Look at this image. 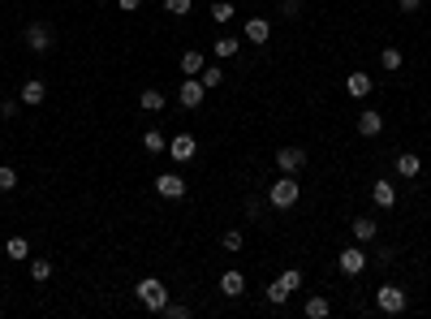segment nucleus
<instances>
[{
  "label": "nucleus",
  "mask_w": 431,
  "mask_h": 319,
  "mask_svg": "<svg viewBox=\"0 0 431 319\" xmlns=\"http://www.w3.org/2000/svg\"><path fill=\"white\" fill-rule=\"evenodd\" d=\"M371 91H375V82H371V73H363V69H353L345 78V95H349V100H367Z\"/></svg>",
  "instance_id": "9b49d317"
},
{
  "label": "nucleus",
  "mask_w": 431,
  "mask_h": 319,
  "mask_svg": "<svg viewBox=\"0 0 431 319\" xmlns=\"http://www.w3.org/2000/svg\"><path fill=\"white\" fill-rule=\"evenodd\" d=\"M379 65H384L388 73H397V69L405 65V57H401V47H379Z\"/></svg>",
  "instance_id": "b1692460"
},
{
  "label": "nucleus",
  "mask_w": 431,
  "mask_h": 319,
  "mask_svg": "<svg viewBox=\"0 0 431 319\" xmlns=\"http://www.w3.org/2000/svg\"><path fill=\"white\" fill-rule=\"evenodd\" d=\"M164 9H168L173 17H186V13H190L194 5H190V0H164Z\"/></svg>",
  "instance_id": "7c9ffc66"
},
{
  "label": "nucleus",
  "mask_w": 431,
  "mask_h": 319,
  "mask_svg": "<svg viewBox=\"0 0 431 319\" xmlns=\"http://www.w3.org/2000/svg\"><path fill=\"white\" fill-rule=\"evenodd\" d=\"M281 13H285V17L293 22V17L302 13V0H281Z\"/></svg>",
  "instance_id": "72a5a7b5"
},
{
  "label": "nucleus",
  "mask_w": 431,
  "mask_h": 319,
  "mask_svg": "<svg viewBox=\"0 0 431 319\" xmlns=\"http://www.w3.org/2000/svg\"><path fill=\"white\" fill-rule=\"evenodd\" d=\"M233 5H229V0H216V5H212V17H216V27H224V22H233Z\"/></svg>",
  "instance_id": "cd10ccee"
},
{
  "label": "nucleus",
  "mask_w": 431,
  "mask_h": 319,
  "mask_svg": "<svg viewBox=\"0 0 431 319\" xmlns=\"http://www.w3.org/2000/svg\"><path fill=\"white\" fill-rule=\"evenodd\" d=\"M164 104H168V100H164L160 87H147V91L138 95V108H143V112H164Z\"/></svg>",
  "instance_id": "6ab92c4d"
},
{
  "label": "nucleus",
  "mask_w": 431,
  "mask_h": 319,
  "mask_svg": "<svg viewBox=\"0 0 431 319\" xmlns=\"http://www.w3.org/2000/svg\"><path fill=\"white\" fill-rule=\"evenodd\" d=\"M238 52H242V43H238L233 35H220V39H216V61H233Z\"/></svg>",
  "instance_id": "412c9836"
},
{
  "label": "nucleus",
  "mask_w": 431,
  "mask_h": 319,
  "mask_svg": "<svg viewBox=\"0 0 431 319\" xmlns=\"http://www.w3.org/2000/svg\"><path fill=\"white\" fill-rule=\"evenodd\" d=\"M397 9H401V13H418L423 0H397Z\"/></svg>",
  "instance_id": "c9c22d12"
},
{
  "label": "nucleus",
  "mask_w": 431,
  "mask_h": 319,
  "mask_svg": "<svg viewBox=\"0 0 431 319\" xmlns=\"http://www.w3.org/2000/svg\"><path fill=\"white\" fill-rule=\"evenodd\" d=\"M349 229H353V242H375V233H379V225H375L371 216H353Z\"/></svg>",
  "instance_id": "a211bd4d"
},
{
  "label": "nucleus",
  "mask_w": 431,
  "mask_h": 319,
  "mask_svg": "<svg viewBox=\"0 0 431 319\" xmlns=\"http://www.w3.org/2000/svg\"><path fill=\"white\" fill-rule=\"evenodd\" d=\"M52 272H57L52 259H43V255H39V259H31V276H35L39 285H43V281H52Z\"/></svg>",
  "instance_id": "a878e982"
},
{
  "label": "nucleus",
  "mask_w": 431,
  "mask_h": 319,
  "mask_svg": "<svg viewBox=\"0 0 431 319\" xmlns=\"http://www.w3.org/2000/svg\"><path fill=\"white\" fill-rule=\"evenodd\" d=\"M95 5H104V0H95Z\"/></svg>",
  "instance_id": "4c0bfd02"
},
{
  "label": "nucleus",
  "mask_w": 431,
  "mask_h": 319,
  "mask_svg": "<svg viewBox=\"0 0 431 319\" xmlns=\"http://www.w3.org/2000/svg\"><path fill=\"white\" fill-rule=\"evenodd\" d=\"M242 35H246V43H255V47H263V43L272 39V22H268V17H246V27H242Z\"/></svg>",
  "instance_id": "1a4fd4ad"
},
{
  "label": "nucleus",
  "mask_w": 431,
  "mask_h": 319,
  "mask_svg": "<svg viewBox=\"0 0 431 319\" xmlns=\"http://www.w3.org/2000/svg\"><path fill=\"white\" fill-rule=\"evenodd\" d=\"M397 173H401L405 181L418 177V173H423V156H418V151H401V156H397Z\"/></svg>",
  "instance_id": "dca6fc26"
},
{
  "label": "nucleus",
  "mask_w": 431,
  "mask_h": 319,
  "mask_svg": "<svg viewBox=\"0 0 431 319\" xmlns=\"http://www.w3.org/2000/svg\"><path fill=\"white\" fill-rule=\"evenodd\" d=\"M13 190H17V173L9 164H0V194H13Z\"/></svg>",
  "instance_id": "c85d7f7f"
},
{
  "label": "nucleus",
  "mask_w": 431,
  "mask_h": 319,
  "mask_svg": "<svg viewBox=\"0 0 431 319\" xmlns=\"http://www.w3.org/2000/svg\"><path fill=\"white\" fill-rule=\"evenodd\" d=\"M220 293H224V298H242V293H246V276L238 272V267H229V272L220 276Z\"/></svg>",
  "instance_id": "4468645a"
},
{
  "label": "nucleus",
  "mask_w": 431,
  "mask_h": 319,
  "mask_svg": "<svg viewBox=\"0 0 431 319\" xmlns=\"http://www.w3.org/2000/svg\"><path fill=\"white\" fill-rule=\"evenodd\" d=\"M203 95H207V87H203L198 78H182V87H177V100H182V108H198Z\"/></svg>",
  "instance_id": "9d476101"
},
{
  "label": "nucleus",
  "mask_w": 431,
  "mask_h": 319,
  "mask_svg": "<svg viewBox=\"0 0 431 319\" xmlns=\"http://www.w3.org/2000/svg\"><path fill=\"white\" fill-rule=\"evenodd\" d=\"M367 263H371V259H367V251H363V242H353V246H345V251L337 255V267H341L345 276H363Z\"/></svg>",
  "instance_id": "39448f33"
},
{
  "label": "nucleus",
  "mask_w": 431,
  "mask_h": 319,
  "mask_svg": "<svg viewBox=\"0 0 431 319\" xmlns=\"http://www.w3.org/2000/svg\"><path fill=\"white\" fill-rule=\"evenodd\" d=\"M220 246L229 251V255H238V251H242V233H238V229H229V233L220 237Z\"/></svg>",
  "instance_id": "c756f323"
},
{
  "label": "nucleus",
  "mask_w": 431,
  "mask_h": 319,
  "mask_svg": "<svg viewBox=\"0 0 431 319\" xmlns=\"http://www.w3.org/2000/svg\"><path fill=\"white\" fill-rule=\"evenodd\" d=\"M143 147H147V156H160V151H168V138H164L160 130H147V134H143Z\"/></svg>",
  "instance_id": "4be33fe9"
},
{
  "label": "nucleus",
  "mask_w": 431,
  "mask_h": 319,
  "mask_svg": "<svg viewBox=\"0 0 431 319\" xmlns=\"http://www.w3.org/2000/svg\"><path fill=\"white\" fill-rule=\"evenodd\" d=\"M375 311H384V315H405L410 311V293H405L401 285H379L375 289Z\"/></svg>",
  "instance_id": "f03ea898"
},
{
  "label": "nucleus",
  "mask_w": 431,
  "mask_h": 319,
  "mask_svg": "<svg viewBox=\"0 0 431 319\" xmlns=\"http://www.w3.org/2000/svg\"><path fill=\"white\" fill-rule=\"evenodd\" d=\"M246 216L259 220V216H263V199H255V194H250V199H246Z\"/></svg>",
  "instance_id": "473e14b6"
},
{
  "label": "nucleus",
  "mask_w": 431,
  "mask_h": 319,
  "mask_svg": "<svg viewBox=\"0 0 431 319\" xmlns=\"http://www.w3.org/2000/svg\"><path fill=\"white\" fill-rule=\"evenodd\" d=\"M17 108H22V100H5V104H0V117L9 121V117H17Z\"/></svg>",
  "instance_id": "f704fd0d"
},
{
  "label": "nucleus",
  "mask_w": 431,
  "mask_h": 319,
  "mask_svg": "<svg viewBox=\"0 0 431 319\" xmlns=\"http://www.w3.org/2000/svg\"><path fill=\"white\" fill-rule=\"evenodd\" d=\"M298 199H302V186H298V177H293V173H281V177L268 186V203H272V207H281V212H289Z\"/></svg>",
  "instance_id": "f257e3e1"
},
{
  "label": "nucleus",
  "mask_w": 431,
  "mask_h": 319,
  "mask_svg": "<svg viewBox=\"0 0 431 319\" xmlns=\"http://www.w3.org/2000/svg\"><path fill=\"white\" fill-rule=\"evenodd\" d=\"M353 130H358L363 138H375L379 130H384V112H375V108H367V112H358V121H353Z\"/></svg>",
  "instance_id": "f8f14e48"
},
{
  "label": "nucleus",
  "mask_w": 431,
  "mask_h": 319,
  "mask_svg": "<svg viewBox=\"0 0 431 319\" xmlns=\"http://www.w3.org/2000/svg\"><path fill=\"white\" fill-rule=\"evenodd\" d=\"M307 315L311 319H328V315H333V302H328L323 293H315V298H307Z\"/></svg>",
  "instance_id": "5701e85b"
},
{
  "label": "nucleus",
  "mask_w": 431,
  "mask_h": 319,
  "mask_svg": "<svg viewBox=\"0 0 431 319\" xmlns=\"http://www.w3.org/2000/svg\"><path fill=\"white\" fill-rule=\"evenodd\" d=\"M22 39H27V52H35V57H48V52L57 47V35H52V27H48V22H27Z\"/></svg>",
  "instance_id": "20e7f679"
},
{
  "label": "nucleus",
  "mask_w": 431,
  "mask_h": 319,
  "mask_svg": "<svg viewBox=\"0 0 431 319\" xmlns=\"http://www.w3.org/2000/svg\"><path fill=\"white\" fill-rule=\"evenodd\" d=\"M198 82L207 87V91H216V87L224 82V69H220V65H203V73H198Z\"/></svg>",
  "instance_id": "393cba45"
},
{
  "label": "nucleus",
  "mask_w": 431,
  "mask_h": 319,
  "mask_svg": "<svg viewBox=\"0 0 431 319\" xmlns=\"http://www.w3.org/2000/svg\"><path fill=\"white\" fill-rule=\"evenodd\" d=\"M371 203H375V207H384V212H388V207H397V186L375 181V186H371Z\"/></svg>",
  "instance_id": "f3484780"
},
{
  "label": "nucleus",
  "mask_w": 431,
  "mask_h": 319,
  "mask_svg": "<svg viewBox=\"0 0 431 319\" xmlns=\"http://www.w3.org/2000/svg\"><path fill=\"white\" fill-rule=\"evenodd\" d=\"M307 151H302V147H281V151H276V168H281V173H302V168H307Z\"/></svg>",
  "instance_id": "0eeeda50"
},
{
  "label": "nucleus",
  "mask_w": 431,
  "mask_h": 319,
  "mask_svg": "<svg viewBox=\"0 0 431 319\" xmlns=\"http://www.w3.org/2000/svg\"><path fill=\"white\" fill-rule=\"evenodd\" d=\"M160 315H168V319H186V315H190V306H186V302H164V311H160Z\"/></svg>",
  "instance_id": "2f4dec72"
},
{
  "label": "nucleus",
  "mask_w": 431,
  "mask_h": 319,
  "mask_svg": "<svg viewBox=\"0 0 431 319\" xmlns=\"http://www.w3.org/2000/svg\"><path fill=\"white\" fill-rule=\"evenodd\" d=\"M203 65H207V57H203L198 47H186V52H182V78H198Z\"/></svg>",
  "instance_id": "2eb2a0df"
},
{
  "label": "nucleus",
  "mask_w": 431,
  "mask_h": 319,
  "mask_svg": "<svg viewBox=\"0 0 431 319\" xmlns=\"http://www.w3.org/2000/svg\"><path fill=\"white\" fill-rule=\"evenodd\" d=\"M134 298H138L147 311H156V315H160V311H164V302H168V289H164V281H160V276H143V281L134 285Z\"/></svg>",
  "instance_id": "7ed1b4c3"
},
{
  "label": "nucleus",
  "mask_w": 431,
  "mask_h": 319,
  "mask_svg": "<svg viewBox=\"0 0 431 319\" xmlns=\"http://www.w3.org/2000/svg\"><path fill=\"white\" fill-rule=\"evenodd\" d=\"M5 255H9L13 263H22V259H31V242L22 237V233H17V237H9V242H5Z\"/></svg>",
  "instance_id": "aec40b11"
},
{
  "label": "nucleus",
  "mask_w": 431,
  "mask_h": 319,
  "mask_svg": "<svg viewBox=\"0 0 431 319\" xmlns=\"http://www.w3.org/2000/svg\"><path fill=\"white\" fill-rule=\"evenodd\" d=\"M164 156H173L177 164H190L194 156H198V142H194V134H177V138H168V151Z\"/></svg>",
  "instance_id": "6e6552de"
},
{
  "label": "nucleus",
  "mask_w": 431,
  "mask_h": 319,
  "mask_svg": "<svg viewBox=\"0 0 431 319\" xmlns=\"http://www.w3.org/2000/svg\"><path fill=\"white\" fill-rule=\"evenodd\" d=\"M117 9H121V13H138L143 0H117Z\"/></svg>",
  "instance_id": "e433bc0d"
},
{
  "label": "nucleus",
  "mask_w": 431,
  "mask_h": 319,
  "mask_svg": "<svg viewBox=\"0 0 431 319\" xmlns=\"http://www.w3.org/2000/svg\"><path fill=\"white\" fill-rule=\"evenodd\" d=\"M263 298H268V302H272V306H285V302H289V289H285V285H281V281H272V285H268V289H263Z\"/></svg>",
  "instance_id": "bb28decb"
},
{
  "label": "nucleus",
  "mask_w": 431,
  "mask_h": 319,
  "mask_svg": "<svg viewBox=\"0 0 431 319\" xmlns=\"http://www.w3.org/2000/svg\"><path fill=\"white\" fill-rule=\"evenodd\" d=\"M17 100L31 104V108H39V104L48 100V82H43V78H27V82H22V95H17Z\"/></svg>",
  "instance_id": "ddd939ff"
},
{
  "label": "nucleus",
  "mask_w": 431,
  "mask_h": 319,
  "mask_svg": "<svg viewBox=\"0 0 431 319\" xmlns=\"http://www.w3.org/2000/svg\"><path fill=\"white\" fill-rule=\"evenodd\" d=\"M186 190H190V186H186L182 173H160V177H156V194H160V199H168V203H173V199H186Z\"/></svg>",
  "instance_id": "423d86ee"
}]
</instances>
